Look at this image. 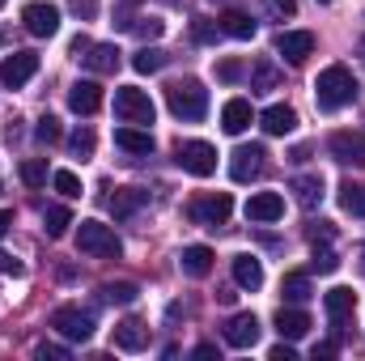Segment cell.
<instances>
[{"mask_svg": "<svg viewBox=\"0 0 365 361\" xmlns=\"http://www.w3.org/2000/svg\"><path fill=\"white\" fill-rule=\"evenodd\" d=\"M51 327L64 336V340H90L93 336V315L90 310H81V306H60L56 315H51Z\"/></svg>", "mask_w": 365, "mask_h": 361, "instance_id": "cell-6", "label": "cell"}, {"mask_svg": "<svg viewBox=\"0 0 365 361\" xmlns=\"http://www.w3.org/2000/svg\"><path fill=\"white\" fill-rule=\"evenodd\" d=\"M251 119H255V111H251L247 98H230V102L221 106V128H225L230 136H242V132L251 128Z\"/></svg>", "mask_w": 365, "mask_h": 361, "instance_id": "cell-16", "label": "cell"}, {"mask_svg": "<svg viewBox=\"0 0 365 361\" xmlns=\"http://www.w3.org/2000/svg\"><path fill=\"white\" fill-rule=\"evenodd\" d=\"M272 9L284 13V17H293V13H297V0H272Z\"/></svg>", "mask_w": 365, "mask_h": 361, "instance_id": "cell-47", "label": "cell"}, {"mask_svg": "<svg viewBox=\"0 0 365 361\" xmlns=\"http://www.w3.org/2000/svg\"><path fill=\"white\" fill-rule=\"evenodd\" d=\"M34 357H43V361H47V357H51V361H64V357H68V349H60V345H38V349H34Z\"/></svg>", "mask_w": 365, "mask_h": 361, "instance_id": "cell-44", "label": "cell"}, {"mask_svg": "<svg viewBox=\"0 0 365 361\" xmlns=\"http://www.w3.org/2000/svg\"><path fill=\"white\" fill-rule=\"evenodd\" d=\"M166 106H170V115L182 119V123H200L208 115V90L195 77H182L175 86H166Z\"/></svg>", "mask_w": 365, "mask_h": 361, "instance_id": "cell-2", "label": "cell"}, {"mask_svg": "<svg viewBox=\"0 0 365 361\" xmlns=\"http://www.w3.org/2000/svg\"><path fill=\"white\" fill-rule=\"evenodd\" d=\"M280 293H284V302H306L310 298V276L306 272H284Z\"/></svg>", "mask_w": 365, "mask_h": 361, "instance_id": "cell-31", "label": "cell"}, {"mask_svg": "<svg viewBox=\"0 0 365 361\" xmlns=\"http://www.w3.org/2000/svg\"><path fill=\"white\" fill-rule=\"evenodd\" d=\"M21 21H26V30H30L34 39H51V34L60 30V9H56L51 0H30V4L21 9Z\"/></svg>", "mask_w": 365, "mask_h": 361, "instance_id": "cell-7", "label": "cell"}, {"mask_svg": "<svg viewBox=\"0 0 365 361\" xmlns=\"http://www.w3.org/2000/svg\"><path fill=\"white\" fill-rule=\"evenodd\" d=\"M195 357H200V361H212V357H217V345H200V349H195Z\"/></svg>", "mask_w": 365, "mask_h": 361, "instance_id": "cell-49", "label": "cell"}, {"mask_svg": "<svg viewBox=\"0 0 365 361\" xmlns=\"http://www.w3.org/2000/svg\"><path fill=\"white\" fill-rule=\"evenodd\" d=\"M361 268H365V251H361Z\"/></svg>", "mask_w": 365, "mask_h": 361, "instance_id": "cell-55", "label": "cell"}, {"mask_svg": "<svg viewBox=\"0 0 365 361\" xmlns=\"http://www.w3.org/2000/svg\"><path fill=\"white\" fill-rule=\"evenodd\" d=\"M9 225H13V213H9V208H0V238L9 234Z\"/></svg>", "mask_w": 365, "mask_h": 361, "instance_id": "cell-50", "label": "cell"}, {"mask_svg": "<svg viewBox=\"0 0 365 361\" xmlns=\"http://www.w3.org/2000/svg\"><path fill=\"white\" fill-rule=\"evenodd\" d=\"M268 357H272V361H297V353H293V345H289V340H280Z\"/></svg>", "mask_w": 365, "mask_h": 361, "instance_id": "cell-46", "label": "cell"}, {"mask_svg": "<svg viewBox=\"0 0 365 361\" xmlns=\"http://www.w3.org/2000/svg\"><path fill=\"white\" fill-rule=\"evenodd\" d=\"M93 145H98V141H93V128H77V132L68 136V149H73V158H81V162L93 158Z\"/></svg>", "mask_w": 365, "mask_h": 361, "instance_id": "cell-35", "label": "cell"}, {"mask_svg": "<svg viewBox=\"0 0 365 361\" xmlns=\"http://www.w3.org/2000/svg\"><path fill=\"white\" fill-rule=\"evenodd\" d=\"M319 357H336V345H314V361Z\"/></svg>", "mask_w": 365, "mask_h": 361, "instance_id": "cell-51", "label": "cell"}, {"mask_svg": "<svg viewBox=\"0 0 365 361\" xmlns=\"http://www.w3.org/2000/svg\"><path fill=\"white\" fill-rule=\"evenodd\" d=\"M136 293H140V289H136L132 280H106V285L98 289V298H102L106 306H132Z\"/></svg>", "mask_w": 365, "mask_h": 361, "instance_id": "cell-26", "label": "cell"}, {"mask_svg": "<svg viewBox=\"0 0 365 361\" xmlns=\"http://www.w3.org/2000/svg\"><path fill=\"white\" fill-rule=\"evenodd\" d=\"M276 51H280L289 64H306V60L314 56V34H310V30H284V34L276 39Z\"/></svg>", "mask_w": 365, "mask_h": 361, "instance_id": "cell-12", "label": "cell"}, {"mask_svg": "<svg viewBox=\"0 0 365 361\" xmlns=\"http://www.w3.org/2000/svg\"><path fill=\"white\" fill-rule=\"evenodd\" d=\"M149 345V327L140 323V319H123L119 327H115V349H123V353H140Z\"/></svg>", "mask_w": 365, "mask_h": 361, "instance_id": "cell-20", "label": "cell"}, {"mask_svg": "<svg viewBox=\"0 0 365 361\" xmlns=\"http://www.w3.org/2000/svg\"><path fill=\"white\" fill-rule=\"evenodd\" d=\"M60 136H64V132H60V119H56V115H43L38 128H34V141H38V145H60Z\"/></svg>", "mask_w": 365, "mask_h": 361, "instance_id": "cell-36", "label": "cell"}, {"mask_svg": "<svg viewBox=\"0 0 365 361\" xmlns=\"http://www.w3.org/2000/svg\"><path fill=\"white\" fill-rule=\"evenodd\" d=\"M327 149L344 166H365V132H331Z\"/></svg>", "mask_w": 365, "mask_h": 361, "instance_id": "cell-10", "label": "cell"}, {"mask_svg": "<svg viewBox=\"0 0 365 361\" xmlns=\"http://www.w3.org/2000/svg\"><path fill=\"white\" fill-rule=\"evenodd\" d=\"M323 310H327L331 327H344V323L353 319V310H357V293H353V289H344V285H336V289H327V293H323Z\"/></svg>", "mask_w": 365, "mask_h": 361, "instance_id": "cell-13", "label": "cell"}, {"mask_svg": "<svg viewBox=\"0 0 365 361\" xmlns=\"http://www.w3.org/2000/svg\"><path fill=\"white\" fill-rule=\"evenodd\" d=\"M310 268L327 276V272L340 268V260H336V251H331V247H319V243H314V260H310Z\"/></svg>", "mask_w": 365, "mask_h": 361, "instance_id": "cell-39", "label": "cell"}, {"mask_svg": "<svg viewBox=\"0 0 365 361\" xmlns=\"http://www.w3.org/2000/svg\"><path fill=\"white\" fill-rule=\"evenodd\" d=\"M259 128H264L268 136H289V132L297 128V111L284 106V102H276V106H268V111L259 115Z\"/></svg>", "mask_w": 365, "mask_h": 361, "instance_id": "cell-18", "label": "cell"}, {"mask_svg": "<svg viewBox=\"0 0 365 361\" xmlns=\"http://www.w3.org/2000/svg\"><path fill=\"white\" fill-rule=\"evenodd\" d=\"M234 162H230V175H234V183H251L259 171H264V145H238L234 153H230Z\"/></svg>", "mask_w": 365, "mask_h": 361, "instance_id": "cell-11", "label": "cell"}, {"mask_svg": "<svg viewBox=\"0 0 365 361\" xmlns=\"http://www.w3.org/2000/svg\"><path fill=\"white\" fill-rule=\"evenodd\" d=\"M34 73H38V56H34V51H13V56L0 64V81H4L9 90H21Z\"/></svg>", "mask_w": 365, "mask_h": 361, "instance_id": "cell-8", "label": "cell"}, {"mask_svg": "<svg viewBox=\"0 0 365 361\" xmlns=\"http://www.w3.org/2000/svg\"><path fill=\"white\" fill-rule=\"evenodd\" d=\"M77 251H81V255H93V260H119V255H123V243L115 238L110 225H102V221H81V225H77Z\"/></svg>", "mask_w": 365, "mask_h": 361, "instance_id": "cell-3", "label": "cell"}, {"mask_svg": "<svg viewBox=\"0 0 365 361\" xmlns=\"http://www.w3.org/2000/svg\"><path fill=\"white\" fill-rule=\"evenodd\" d=\"M17 175H21L26 187H43V183H47V162L30 158V162H21V171H17Z\"/></svg>", "mask_w": 365, "mask_h": 361, "instance_id": "cell-38", "label": "cell"}, {"mask_svg": "<svg viewBox=\"0 0 365 361\" xmlns=\"http://www.w3.org/2000/svg\"><path fill=\"white\" fill-rule=\"evenodd\" d=\"M230 213H234L230 191H217V195H204V200H195V204H191V217H195L200 225H225V221H230Z\"/></svg>", "mask_w": 365, "mask_h": 361, "instance_id": "cell-9", "label": "cell"}, {"mask_svg": "<svg viewBox=\"0 0 365 361\" xmlns=\"http://www.w3.org/2000/svg\"><path fill=\"white\" fill-rule=\"evenodd\" d=\"M51 187H56L64 200H77V195H81V179H77L73 171H56V175H51Z\"/></svg>", "mask_w": 365, "mask_h": 361, "instance_id": "cell-37", "label": "cell"}, {"mask_svg": "<svg viewBox=\"0 0 365 361\" xmlns=\"http://www.w3.org/2000/svg\"><path fill=\"white\" fill-rule=\"evenodd\" d=\"M259 340V319L251 315V310H242V315H234L230 323H225V345L230 349H251Z\"/></svg>", "mask_w": 365, "mask_h": 361, "instance_id": "cell-14", "label": "cell"}, {"mask_svg": "<svg viewBox=\"0 0 365 361\" xmlns=\"http://www.w3.org/2000/svg\"><path fill=\"white\" fill-rule=\"evenodd\" d=\"M132 30H136V34H140V39H162V30H166V26H162V21H158V17H149V21H140V26H136V21H132Z\"/></svg>", "mask_w": 365, "mask_h": 361, "instance_id": "cell-41", "label": "cell"}, {"mask_svg": "<svg viewBox=\"0 0 365 361\" xmlns=\"http://www.w3.org/2000/svg\"><path fill=\"white\" fill-rule=\"evenodd\" d=\"M0 272H4V276H21V260H17V255H9V251H0Z\"/></svg>", "mask_w": 365, "mask_h": 361, "instance_id": "cell-43", "label": "cell"}, {"mask_svg": "<svg viewBox=\"0 0 365 361\" xmlns=\"http://www.w3.org/2000/svg\"><path fill=\"white\" fill-rule=\"evenodd\" d=\"M314 98H319L323 111H344V106L357 98V77H353L344 64H331V68L319 73V81H314Z\"/></svg>", "mask_w": 365, "mask_h": 361, "instance_id": "cell-1", "label": "cell"}, {"mask_svg": "<svg viewBox=\"0 0 365 361\" xmlns=\"http://www.w3.org/2000/svg\"><path fill=\"white\" fill-rule=\"evenodd\" d=\"M340 208L353 213V217H365V187L361 183H340Z\"/></svg>", "mask_w": 365, "mask_h": 361, "instance_id": "cell-33", "label": "cell"}, {"mask_svg": "<svg viewBox=\"0 0 365 361\" xmlns=\"http://www.w3.org/2000/svg\"><path fill=\"white\" fill-rule=\"evenodd\" d=\"M68 106H73L77 115H93V111L102 106V86H98V81H77V86L68 90Z\"/></svg>", "mask_w": 365, "mask_h": 361, "instance_id": "cell-23", "label": "cell"}, {"mask_svg": "<svg viewBox=\"0 0 365 361\" xmlns=\"http://www.w3.org/2000/svg\"><path fill=\"white\" fill-rule=\"evenodd\" d=\"M268 90H280V68L272 60H255L251 64V93H268Z\"/></svg>", "mask_w": 365, "mask_h": 361, "instance_id": "cell-25", "label": "cell"}, {"mask_svg": "<svg viewBox=\"0 0 365 361\" xmlns=\"http://www.w3.org/2000/svg\"><path fill=\"white\" fill-rule=\"evenodd\" d=\"M212 260H217V255H212V247L195 243V247H182L179 268L187 272V276H195V280H200V276H208V272H212Z\"/></svg>", "mask_w": 365, "mask_h": 361, "instance_id": "cell-21", "label": "cell"}, {"mask_svg": "<svg viewBox=\"0 0 365 361\" xmlns=\"http://www.w3.org/2000/svg\"><path fill=\"white\" fill-rule=\"evenodd\" d=\"M221 30H225L230 39H242V43L255 39V21H251L247 13H225V17H221Z\"/></svg>", "mask_w": 365, "mask_h": 361, "instance_id": "cell-32", "label": "cell"}, {"mask_svg": "<svg viewBox=\"0 0 365 361\" xmlns=\"http://www.w3.org/2000/svg\"><path fill=\"white\" fill-rule=\"evenodd\" d=\"M81 60H86V68H90V73L106 77V73H115V68H119V47H115V43H93Z\"/></svg>", "mask_w": 365, "mask_h": 361, "instance_id": "cell-22", "label": "cell"}, {"mask_svg": "<svg viewBox=\"0 0 365 361\" xmlns=\"http://www.w3.org/2000/svg\"><path fill=\"white\" fill-rule=\"evenodd\" d=\"M153 115H158V106H153V98L145 90H136V86H119V90H115V119H119V123L149 128Z\"/></svg>", "mask_w": 365, "mask_h": 361, "instance_id": "cell-4", "label": "cell"}, {"mask_svg": "<svg viewBox=\"0 0 365 361\" xmlns=\"http://www.w3.org/2000/svg\"><path fill=\"white\" fill-rule=\"evenodd\" d=\"M115 145H119L123 153L149 158V153H153V132H149V128H136V123H128V128H119V132H115Z\"/></svg>", "mask_w": 365, "mask_h": 361, "instance_id": "cell-17", "label": "cell"}, {"mask_svg": "<svg viewBox=\"0 0 365 361\" xmlns=\"http://www.w3.org/2000/svg\"><path fill=\"white\" fill-rule=\"evenodd\" d=\"M284 217V195L280 191H255L251 200H247V221H280Z\"/></svg>", "mask_w": 365, "mask_h": 361, "instance_id": "cell-15", "label": "cell"}, {"mask_svg": "<svg viewBox=\"0 0 365 361\" xmlns=\"http://www.w3.org/2000/svg\"><path fill=\"white\" fill-rule=\"evenodd\" d=\"M217 77H221V81H238V77H242V64H238V60H221V64H217Z\"/></svg>", "mask_w": 365, "mask_h": 361, "instance_id": "cell-42", "label": "cell"}, {"mask_svg": "<svg viewBox=\"0 0 365 361\" xmlns=\"http://www.w3.org/2000/svg\"><path fill=\"white\" fill-rule=\"evenodd\" d=\"M276 332H280V340H302L310 332V315L293 310V306H280L276 310Z\"/></svg>", "mask_w": 365, "mask_h": 361, "instance_id": "cell-19", "label": "cell"}, {"mask_svg": "<svg viewBox=\"0 0 365 361\" xmlns=\"http://www.w3.org/2000/svg\"><path fill=\"white\" fill-rule=\"evenodd\" d=\"M93 43L90 39H86V34H77V39H73V56H77V60H81V51H90Z\"/></svg>", "mask_w": 365, "mask_h": 361, "instance_id": "cell-48", "label": "cell"}, {"mask_svg": "<svg viewBox=\"0 0 365 361\" xmlns=\"http://www.w3.org/2000/svg\"><path fill=\"white\" fill-rule=\"evenodd\" d=\"M132 68L145 73V77H149V73H162V68H166V51H162V47H140V51L132 56Z\"/></svg>", "mask_w": 365, "mask_h": 361, "instance_id": "cell-30", "label": "cell"}, {"mask_svg": "<svg viewBox=\"0 0 365 361\" xmlns=\"http://www.w3.org/2000/svg\"><path fill=\"white\" fill-rule=\"evenodd\" d=\"M68 225H73V213H68L64 204H51V208L43 213V230H47V238H64Z\"/></svg>", "mask_w": 365, "mask_h": 361, "instance_id": "cell-29", "label": "cell"}, {"mask_svg": "<svg viewBox=\"0 0 365 361\" xmlns=\"http://www.w3.org/2000/svg\"><path fill=\"white\" fill-rule=\"evenodd\" d=\"M175 162H179L187 175L208 179V175L217 171V149H212L208 141H179V145H175Z\"/></svg>", "mask_w": 365, "mask_h": 361, "instance_id": "cell-5", "label": "cell"}, {"mask_svg": "<svg viewBox=\"0 0 365 361\" xmlns=\"http://www.w3.org/2000/svg\"><path fill=\"white\" fill-rule=\"evenodd\" d=\"M123 4H140V0H123Z\"/></svg>", "mask_w": 365, "mask_h": 361, "instance_id": "cell-54", "label": "cell"}, {"mask_svg": "<svg viewBox=\"0 0 365 361\" xmlns=\"http://www.w3.org/2000/svg\"><path fill=\"white\" fill-rule=\"evenodd\" d=\"M145 200H149V191H140V187H123V191L110 195V213H115V217H128V213H136Z\"/></svg>", "mask_w": 365, "mask_h": 361, "instance_id": "cell-28", "label": "cell"}, {"mask_svg": "<svg viewBox=\"0 0 365 361\" xmlns=\"http://www.w3.org/2000/svg\"><path fill=\"white\" fill-rule=\"evenodd\" d=\"M234 285L255 293V289L264 285V264H259L255 255H238V260H234Z\"/></svg>", "mask_w": 365, "mask_h": 361, "instance_id": "cell-24", "label": "cell"}, {"mask_svg": "<svg viewBox=\"0 0 365 361\" xmlns=\"http://www.w3.org/2000/svg\"><path fill=\"white\" fill-rule=\"evenodd\" d=\"M319 4H336V0H319Z\"/></svg>", "mask_w": 365, "mask_h": 361, "instance_id": "cell-53", "label": "cell"}, {"mask_svg": "<svg viewBox=\"0 0 365 361\" xmlns=\"http://www.w3.org/2000/svg\"><path fill=\"white\" fill-rule=\"evenodd\" d=\"M306 234H310V243H331V238H336V225H331V221H310Z\"/></svg>", "mask_w": 365, "mask_h": 361, "instance_id": "cell-40", "label": "cell"}, {"mask_svg": "<svg viewBox=\"0 0 365 361\" xmlns=\"http://www.w3.org/2000/svg\"><path fill=\"white\" fill-rule=\"evenodd\" d=\"M68 4H73V13H77V17H86V21L98 13V0H68Z\"/></svg>", "mask_w": 365, "mask_h": 361, "instance_id": "cell-45", "label": "cell"}, {"mask_svg": "<svg viewBox=\"0 0 365 361\" xmlns=\"http://www.w3.org/2000/svg\"><path fill=\"white\" fill-rule=\"evenodd\" d=\"M0 9H4V0H0Z\"/></svg>", "mask_w": 365, "mask_h": 361, "instance_id": "cell-56", "label": "cell"}, {"mask_svg": "<svg viewBox=\"0 0 365 361\" xmlns=\"http://www.w3.org/2000/svg\"><path fill=\"white\" fill-rule=\"evenodd\" d=\"M361 60H365V39H361Z\"/></svg>", "mask_w": 365, "mask_h": 361, "instance_id": "cell-52", "label": "cell"}, {"mask_svg": "<svg viewBox=\"0 0 365 361\" xmlns=\"http://www.w3.org/2000/svg\"><path fill=\"white\" fill-rule=\"evenodd\" d=\"M293 195H297L302 208H319V204H323V179H319V175H302V179H293Z\"/></svg>", "mask_w": 365, "mask_h": 361, "instance_id": "cell-27", "label": "cell"}, {"mask_svg": "<svg viewBox=\"0 0 365 361\" xmlns=\"http://www.w3.org/2000/svg\"><path fill=\"white\" fill-rule=\"evenodd\" d=\"M221 34H225V30H221V21H212V17H195V21H191V39H195V43H217Z\"/></svg>", "mask_w": 365, "mask_h": 361, "instance_id": "cell-34", "label": "cell"}]
</instances>
